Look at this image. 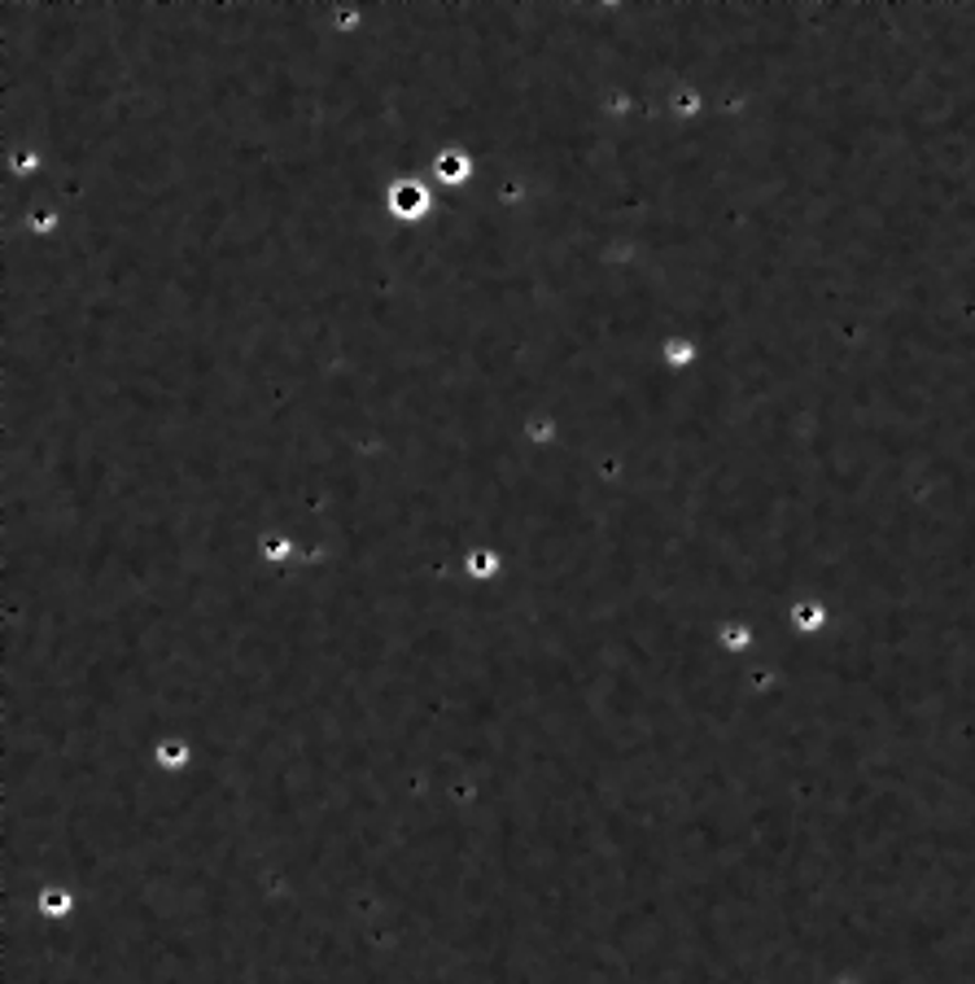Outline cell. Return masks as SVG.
Returning <instances> with one entry per match:
<instances>
[{
  "label": "cell",
  "mask_w": 975,
  "mask_h": 984,
  "mask_svg": "<svg viewBox=\"0 0 975 984\" xmlns=\"http://www.w3.org/2000/svg\"><path fill=\"white\" fill-rule=\"evenodd\" d=\"M433 206H438V193H433V184L425 180V167L420 171H411V175H398L394 184H389V193H385V211H389V220L394 224H425L429 215H433Z\"/></svg>",
  "instance_id": "1"
},
{
  "label": "cell",
  "mask_w": 975,
  "mask_h": 984,
  "mask_svg": "<svg viewBox=\"0 0 975 984\" xmlns=\"http://www.w3.org/2000/svg\"><path fill=\"white\" fill-rule=\"evenodd\" d=\"M425 180H429V184H442V189H469V184L478 180V162H473L469 149L451 145V149L433 153V162L425 167Z\"/></svg>",
  "instance_id": "2"
},
{
  "label": "cell",
  "mask_w": 975,
  "mask_h": 984,
  "mask_svg": "<svg viewBox=\"0 0 975 984\" xmlns=\"http://www.w3.org/2000/svg\"><path fill=\"white\" fill-rule=\"evenodd\" d=\"M661 368L674 372V376H692L696 364L705 360V346H700V338H692L687 329H678V333H669L665 342H661Z\"/></svg>",
  "instance_id": "3"
},
{
  "label": "cell",
  "mask_w": 975,
  "mask_h": 984,
  "mask_svg": "<svg viewBox=\"0 0 975 984\" xmlns=\"http://www.w3.org/2000/svg\"><path fill=\"white\" fill-rule=\"evenodd\" d=\"M521 438H525V447H534V451H556L560 438H565V425H560L556 411L534 407V411L521 420Z\"/></svg>",
  "instance_id": "4"
},
{
  "label": "cell",
  "mask_w": 975,
  "mask_h": 984,
  "mask_svg": "<svg viewBox=\"0 0 975 984\" xmlns=\"http://www.w3.org/2000/svg\"><path fill=\"white\" fill-rule=\"evenodd\" d=\"M464 565H469V574H473L478 582H482V578H494V574H499V556L490 552L486 543H482V547H469V552H464Z\"/></svg>",
  "instance_id": "5"
},
{
  "label": "cell",
  "mask_w": 975,
  "mask_h": 984,
  "mask_svg": "<svg viewBox=\"0 0 975 984\" xmlns=\"http://www.w3.org/2000/svg\"><path fill=\"white\" fill-rule=\"evenodd\" d=\"M184 757H189V748H184V744H171V739H158V748H153V761H158L162 770L180 766Z\"/></svg>",
  "instance_id": "6"
}]
</instances>
